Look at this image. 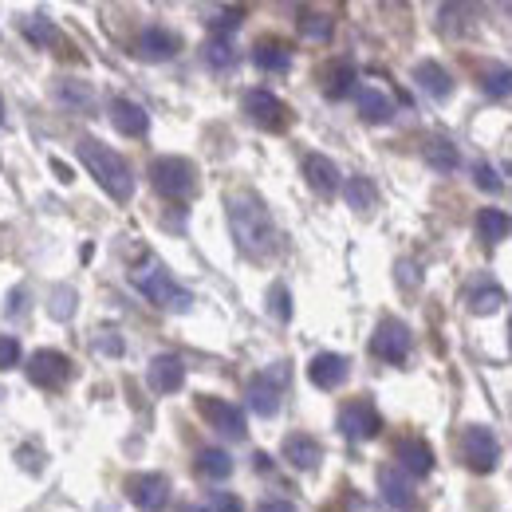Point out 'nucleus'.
<instances>
[{
	"label": "nucleus",
	"mask_w": 512,
	"mask_h": 512,
	"mask_svg": "<svg viewBox=\"0 0 512 512\" xmlns=\"http://www.w3.org/2000/svg\"><path fill=\"white\" fill-rule=\"evenodd\" d=\"M268 312H272L280 323L292 320V296H288V288H284V284H276V288L268 292Z\"/></svg>",
	"instance_id": "35"
},
{
	"label": "nucleus",
	"mask_w": 512,
	"mask_h": 512,
	"mask_svg": "<svg viewBox=\"0 0 512 512\" xmlns=\"http://www.w3.org/2000/svg\"><path fill=\"white\" fill-rule=\"evenodd\" d=\"M304 178H308V186L320 193V197L339 193V170H335V162L323 158V154H308V158H304Z\"/></svg>",
	"instance_id": "19"
},
{
	"label": "nucleus",
	"mask_w": 512,
	"mask_h": 512,
	"mask_svg": "<svg viewBox=\"0 0 512 512\" xmlns=\"http://www.w3.org/2000/svg\"><path fill=\"white\" fill-rule=\"evenodd\" d=\"M394 453H398V469L406 477H426L434 469V449L426 446V442H418V438H402Z\"/></svg>",
	"instance_id": "17"
},
{
	"label": "nucleus",
	"mask_w": 512,
	"mask_h": 512,
	"mask_svg": "<svg viewBox=\"0 0 512 512\" xmlns=\"http://www.w3.org/2000/svg\"><path fill=\"white\" fill-rule=\"evenodd\" d=\"M351 375V363L347 355H335V351H320L312 363H308V379L320 386V390H339Z\"/></svg>",
	"instance_id": "15"
},
{
	"label": "nucleus",
	"mask_w": 512,
	"mask_h": 512,
	"mask_svg": "<svg viewBox=\"0 0 512 512\" xmlns=\"http://www.w3.org/2000/svg\"><path fill=\"white\" fill-rule=\"evenodd\" d=\"M60 99H64L67 107H91L95 103V91L87 87V83H79V79H60Z\"/></svg>",
	"instance_id": "30"
},
{
	"label": "nucleus",
	"mask_w": 512,
	"mask_h": 512,
	"mask_svg": "<svg viewBox=\"0 0 512 512\" xmlns=\"http://www.w3.org/2000/svg\"><path fill=\"white\" fill-rule=\"evenodd\" d=\"M359 115L367 119V123H390L394 119V103H390V95L379 91V87H359Z\"/></svg>",
	"instance_id": "22"
},
{
	"label": "nucleus",
	"mask_w": 512,
	"mask_h": 512,
	"mask_svg": "<svg viewBox=\"0 0 512 512\" xmlns=\"http://www.w3.org/2000/svg\"><path fill=\"white\" fill-rule=\"evenodd\" d=\"M339 430L351 442H371V438L383 434V418H379V410L367 398H355V402H347L339 410Z\"/></svg>",
	"instance_id": "8"
},
{
	"label": "nucleus",
	"mask_w": 512,
	"mask_h": 512,
	"mask_svg": "<svg viewBox=\"0 0 512 512\" xmlns=\"http://www.w3.org/2000/svg\"><path fill=\"white\" fill-rule=\"evenodd\" d=\"M75 154H79V162L91 170V178L111 193L115 201H130V193H134V174H130L127 158H123L119 150H111V146H103V142H95V138H79Z\"/></svg>",
	"instance_id": "2"
},
{
	"label": "nucleus",
	"mask_w": 512,
	"mask_h": 512,
	"mask_svg": "<svg viewBox=\"0 0 512 512\" xmlns=\"http://www.w3.org/2000/svg\"><path fill=\"white\" fill-rule=\"evenodd\" d=\"M241 20H245V8H213L205 24L213 28V36H225V32H233Z\"/></svg>",
	"instance_id": "31"
},
{
	"label": "nucleus",
	"mask_w": 512,
	"mask_h": 512,
	"mask_svg": "<svg viewBox=\"0 0 512 512\" xmlns=\"http://www.w3.org/2000/svg\"><path fill=\"white\" fill-rule=\"evenodd\" d=\"M410 347H414V339H410V327L402 320H383L371 335V351L390 367H402L410 359Z\"/></svg>",
	"instance_id": "7"
},
{
	"label": "nucleus",
	"mask_w": 512,
	"mask_h": 512,
	"mask_svg": "<svg viewBox=\"0 0 512 512\" xmlns=\"http://www.w3.org/2000/svg\"><path fill=\"white\" fill-rule=\"evenodd\" d=\"M461 461H465V469H473V473H493L497 461H501L497 434H493L489 426H465V430H461Z\"/></svg>",
	"instance_id": "5"
},
{
	"label": "nucleus",
	"mask_w": 512,
	"mask_h": 512,
	"mask_svg": "<svg viewBox=\"0 0 512 512\" xmlns=\"http://www.w3.org/2000/svg\"><path fill=\"white\" fill-rule=\"evenodd\" d=\"M288 379V371H284V363H276L272 371H264V375H256L249 390H245V398H249V406H253V414L260 418H276V410H280V386Z\"/></svg>",
	"instance_id": "9"
},
{
	"label": "nucleus",
	"mask_w": 512,
	"mask_h": 512,
	"mask_svg": "<svg viewBox=\"0 0 512 512\" xmlns=\"http://www.w3.org/2000/svg\"><path fill=\"white\" fill-rule=\"evenodd\" d=\"M48 312H52V320H71V312H75V288H56Z\"/></svg>",
	"instance_id": "37"
},
{
	"label": "nucleus",
	"mask_w": 512,
	"mask_h": 512,
	"mask_svg": "<svg viewBox=\"0 0 512 512\" xmlns=\"http://www.w3.org/2000/svg\"><path fill=\"white\" fill-rule=\"evenodd\" d=\"M127 497L138 512H162L170 501V481L162 473H138L127 481Z\"/></svg>",
	"instance_id": "11"
},
{
	"label": "nucleus",
	"mask_w": 512,
	"mask_h": 512,
	"mask_svg": "<svg viewBox=\"0 0 512 512\" xmlns=\"http://www.w3.org/2000/svg\"><path fill=\"white\" fill-rule=\"evenodd\" d=\"M205 64L209 67H233L237 64V48H233V40H229V36H213V40L205 44Z\"/></svg>",
	"instance_id": "29"
},
{
	"label": "nucleus",
	"mask_w": 512,
	"mask_h": 512,
	"mask_svg": "<svg viewBox=\"0 0 512 512\" xmlns=\"http://www.w3.org/2000/svg\"><path fill=\"white\" fill-rule=\"evenodd\" d=\"M134 52H138V60L162 64V60H170V56L178 52V36H174V32H166V28H146V32L138 36Z\"/></svg>",
	"instance_id": "16"
},
{
	"label": "nucleus",
	"mask_w": 512,
	"mask_h": 512,
	"mask_svg": "<svg viewBox=\"0 0 512 512\" xmlns=\"http://www.w3.org/2000/svg\"><path fill=\"white\" fill-rule=\"evenodd\" d=\"M355 91V67L351 60H339V64H331L323 71V95L327 99H347Z\"/></svg>",
	"instance_id": "23"
},
{
	"label": "nucleus",
	"mask_w": 512,
	"mask_h": 512,
	"mask_svg": "<svg viewBox=\"0 0 512 512\" xmlns=\"http://www.w3.org/2000/svg\"><path fill=\"white\" fill-rule=\"evenodd\" d=\"M473 174H477V186H481V190H501V178L493 174V166H485V162H481Z\"/></svg>",
	"instance_id": "40"
},
{
	"label": "nucleus",
	"mask_w": 512,
	"mask_h": 512,
	"mask_svg": "<svg viewBox=\"0 0 512 512\" xmlns=\"http://www.w3.org/2000/svg\"><path fill=\"white\" fill-rule=\"evenodd\" d=\"M209 512H245V505H241V497H233V493H213Z\"/></svg>",
	"instance_id": "39"
},
{
	"label": "nucleus",
	"mask_w": 512,
	"mask_h": 512,
	"mask_svg": "<svg viewBox=\"0 0 512 512\" xmlns=\"http://www.w3.org/2000/svg\"><path fill=\"white\" fill-rule=\"evenodd\" d=\"M477 233H481V241H505L512 233V217L505 209H481L477 213Z\"/></svg>",
	"instance_id": "26"
},
{
	"label": "nucleus",
	"mask_w": 512,
	"mask_h": 512,
	"mask_svg": "<svg viewBox=\"0 0 512 512\" xmlns=\"http://www.w3.org/2000/svg\"><path fill=\"white\" fill-rule=\"evenodd\" d=\"M182 512H209V509H201V505H186Z\"/></svg>",
	"instance_id": "43"
},
{
	"label": "nucleus",
	"mask_w": 512,
	"mask_h": 512,
	"mask_svg": "<svg viewBox=\"0 0 512 512\" xmlns=\"http://www.w3.org/2000/svg\"><path fill=\"white\" fill-rule=\"evenodd\" d=\"M197 414H201V418H205V422H209L217 434H225V438H233V442H241V438L249 434L241 406H233V402H225V398L201 394V398H197Z\"/></svg>",
	"instance_id": "6"
},
{
	"label": "nucleus",
	"mask_w": 512,
	"mask_h": 512,
	"mask_svg": "<svg viewBox=\"0 0 512 512\" xmlns=\"http://www.w3.org/2000/svg\"><path fill=\"white\" fill-rule=\"evenodd\" d=\"M229 229H233L237 249L249 260H268L276 253V225H272L268 205L256 193H233L229 197Z\"/></svg>",
	"instance_id": "1"
},
{
	"label": "nucleus",
	"mask_w": 512,
	"mask_h": 512,
	"mask_svg": "<svg viewBox=\"0 0 512 512\" xmlns=\"http://www.w3.org/2000/svg\"><path fill=\"white\" fill-rule=\"evenodd\" d=\"M426 162L438 170V174H453L457 166H461V154H457V146H449L442 138H434V142H426Z\"/></svg>",
	"instance_id": "28"
},
{
	"label": "nucleus",
	"mask_w": 512,
	"mask_h": 512,
	"mask_svg": "<svg viewBox=\"0 0 512 512\" xmlns=\"http://www.w3.org/2000/svg\"><path fill=\"white\" fill-rule=\"evenodd\" d=\"M150 186L162 193V197H190L197 190V170H193L190 158H178V154H166V158H154L150 162Z\"/></svg>",
	"instance_id": "4"
},
{
	"label": "nucleus",
	"mask_w": 512,
	"mask_h": 512,
	"mask_svg": "<svg viewBox=\"0 0 512 512\" xmlns=\"http://www.w3.org/2000/svg\"><path fill=\"white\" fill-rule=\"evenodd\" d=\"M256 512H300L292 501H284V497H268V501H260V509Z\"/></svg>",
	"instance_id": "42"
},
{
	"label": "nucleus",
	"mask_w": 512,
	"mask_h": 512,
	"mask_svg": "<svg viewBox=\"0 0 512 512\" xmlns=\"http://www.w3.org/2000/svg\"><path fill=\"white\" fill-rule=\"evenodd\" d=\"M414 83H418L434 103H446L449 95H453V75H449L442 64H434V60H422V64L414 67Z\"/></svg>",
	"instance_id": "18"
},
{
	"label": "nucleus",
	"mask_w": 512,
	"mask_h": 512,
	"mask_svg": "<svg viewBox=\"0 0 512 512\" xmlns=\"http://www.w3.org/2000/svg\"><path fill=\"white\" fill-rule=\"evenodd\" d=\"M71 359H67L64 351H36L32 359H28V379L36 386H44V390H60V386L71 383Z\"/></svg>",
	"instance_id": "10"
},
{
	"label": "nucleus",
	"mask_w": 512,
	"mask_h": 512,
	"mask_svg": "<svg viewBox=\"0 0 512 512\" xmlns=\"http://www.w3.org/2000/svg\"><path fill=\"white\" fill-rule=\"evenodd\" d=\"M130 284H134L150 304H158V308H166V312H190L193 308V296L166 272V264L154 260V256L130 272Z\"/></svg>",
	"instance_id": "3"
},
{
	"label": "nucleus",
	"mask_w": 512,
	"mask_h": 512,
	"mask_svg": "<svg viewBox=\"0 0 512 512\" xmlns=\"http://www.w3.org/2000/svg\"><path fill=\"white\" fill-rule=\"evenodd\" d=\"M95 347L107 355H123V339H115V331H103V339H95Z\"/></svg>",
	"instance_id": "41"
},
{
	"label": "nucleus",
	"mask_w": 512,
	"mask_h": 512,
	"mask_svg": "<svg viewBox=\"0 0 512 512\" xmlns=\"http://www.w3.org/2000/svg\"><path fill=\"white\" fill-rule=\"evenodd\" d=\"M24 32H28V40H32V44H56V40H60V32H56V24H52L48 16L28 20V24H24Z\"/></svg>",
	"instance_id": "33"
},
{
	"label": "nucleus",
	"mask_w": 512,
	"mask_h": 512,
	"mask_svg": "<svg viewBox=\"0 0 512 512\" xmlns=\"http://www.w3.org/2000/svg\"><path fill=\"white\" fill-rule=\"evenodd\" d=\"M253 64L260 67V71H288L292 52H288V44H280V40H260L253 48Z\"/></svg>",
	"instance_id": "24"
},
{
	"label": "nucleus",
	"mask_w": 512,
	"mask_h": 512,
	"mask_svg": "<svg viewBox=\"0 0 512 512\" xmlns=\"http://www.w3.org/2000/svg\"><path fill=\"white\" fill-rule=\"evenodd\" d=\"M20 363V339L16 335H0V371Z\"/></svg>",
	"instance_id": "38"
},
{
	"label": "nucleus",
	"mask_w": 512,
	"mask_h": 512,
	"mask_svg": "<svg viewBox=\"0 0 512 512\" xmlns=\"http://www.w3.org/2000/svg\"><path fill=\"white\" fill-rule=\"evenodd\" d=\"M197 473L201 477H209V481H225L229 473H233V457L225 453V449H201L197 453Z\"/></svg>",
	"instance_id": "27"
},
{
	"label": "nucleus",
	"mask_w": 512,
	"mask_h": 512,
	"mask_svg": "<svg viewBox=\"0 0 512 512\" xmlns=\"http://www.w3.org/2000/svg\"><path fill=\"white\" fill-rule=\"evenodd\" d=\"M146 383H150V390H158V394H174V390H182V383H186V363L178 355H154L150 367H146Z\"/></svg>",
	"instance_id": "13"
},
{
	"label": "nucleus",
	"mask_w": 512,
	"mask_h": 512,
	"mask_svg": "<svg viewBox=\"0 0 512 512\" xmlns=\"http://www.w3.org/2000/svg\"><path fill=\"white\" fill-rule=\"evenodd\" d=\"M485 91L489 95H497V99H512V67H493V71H485Z\"/></svg>",
	"instance_id": "32"
},
{
	"label": "nucleus",
	"mask_w": 512,
	"mask_h": 512,
	"mask_svg": "<svg viewBox=\"0 0 512 512\" xmlns=\"http://www.w3.org/2000/svg\"><path fill=\"white\" fill-rule=\"evenodd\" d=\"M379 489H383V501L390 505V509L398 512H414V481L398 469V465H386V469H379Z\"/></svg>",
	"instance_id": "14"
},
{
	"label": "nucleus",
	"mask_w": 512,
	"mask_h": 512,
	"mask_svg": "<svg viewBox=\"0 0 512 512\" xmlns=\"http://www.w3.org/2000/svg\"><path fill=\"white\" fill-rule=\"evenodd\" d=\"M284 461L296 469H316L323 461V446L308 434H292V438H284Z\"/></svg>",
	"instance_id": "21"
},
{
	"label": "nucleus",
	"mask_w": 512,
	"mask_h": 512,
	"mask_svg": "<svg viewBox=\"0 0 512 512\" xmlns=\"http://www.w3.org/2000/svg\"><path fill=\"white\" fill-rule=\"evenodd\" d=\"M0 123H4V103H0Z\"/></svg>",
	"instance_id": "44"
},
{
	"label": "nucleus",
	"mask_w": 512,
	"mask_h": 512,
	"mask_svg": "<svg viewBox=\"0 0 512 512\" xmlns=\"http://www.w3.org/2000/svg\"><path fill=\"white\" fill-rule=\"evenodd\" d=\"M343 197H347V205H351V209H359V213H367V209H375V205H379V190H375V182H371V178H363V174H355V178H347V182H343Z\"/></svg>",
	"instance_id": "25"
},
{
	"label": "nucleus",
	"mask_w": 512,
	"mask_h": 512,
	"mask_svg": "<svg viewBox=\"0 0 512 512\" xmlns=\"http://www.w3.org/2000/svg\"><path fill=\"white\" fill-rule=\"evenodd\" d=\"M111 123H115L119 134L138 138V134H146V127H150V115H146L134 99H115V103H111Z\"/></svg>",
	"instance_id": "20"
},
{
	"label": "nucleus",
	"mask_w": 512,
	"mask_h": 512,
	"mask_svg": "<svg viewBox=\"0 0 512 512\" xmlns=\"http://www.w3.org/2000/svg\"><path fill=\"white\" fill-rule=\"evenodd\" d=\"M300 32H304L308 40H327V36H331V20L320 16V12H304V16H300Z\"/></svg>",
	"instance_id": "36"
},
{
	"label": "nucleus",
	"mask_w": 512,
	"mask_h": 512,
	"mask_svg": "<svg viewBox=\"0 0 512 512\" xmlns=\"http://www.w3.org/2000/svg\"><path fill=\"white\" fill-rule=\"evenodd\" d=\"M505 308V292L501 288H481L477 296H473V312L477 316H493V312H501Z\"/></svg>",
	"instance_id": "34"
},
{
	"label": "nucleus",
	"mask_w": 512,
	"mask_h": 512,
	"mask_svg": "<svg viewBox=\"0 0 512 512\" xmlns=\"http://www.w3.org/2000/svg\"><path fill=\"white\" fill-rule=\"evenodd\" d=\"M241 107H245V115L253 119L256 127H264V130H284V127H288V107H284V103H280L272 91H264V87L245 91Z\"/></svg>",
	"instance_id": "12"
}]
</instances>
